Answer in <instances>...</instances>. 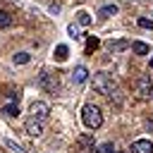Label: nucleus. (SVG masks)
I'll return each instance as SVG.
<instances>
[{
    "label": "nucleus",
    "instance_id": "1",
    "mask_svg": "<svg viewBox=\"0 0 153 153\" xmlns=\"http://www.w3.org/2000/svg\"><path fill=\"white\" fill-rule=\"evenodd\" d=\"M93 91L100 93V96H110V93L115 91V79H112L108 72L93 74Z\"/></svg>",
    "mask_w": 153,
    "mask_h": 153
},
{
    "label": "nucleus",
    "instance_id": "2",
    "mask_svg": "<svg viewBox=\"0 0 153 153\" xmlns=\"http://www.w3.org/2000/svg\"><path fill=\"white\" fill-rule=\"evenodd\" d=\"M81 122L86 129H98L103 124V112L96 108V105H84L81 110Z\"/></svg>",
    "mask_w": 153,
    "mask_h": 153
},
{
    "label": "nucleus",
    "instance_id": "3",
    "mask_svg": "<svg viewBox=\"0 0 153 153\" xmlns=\"http://www.w3.org/2000/svg\"><path fill=\"white\" fill-rule=\"evenodd\" d=\"M24 127H26V134H29V136H41V134H43V127H45V120L29 117Z\"/></svg>",
    "mask_w": 153,
    "mask_h": 153
},
{
    "label": "nucleus",
    "instance_id": "4",
    "mask_svg": "<svg viewBox=\"0 0 153 153\" xmlns=\"http://www.w3.org/2000/svg\"><path fill=\"white\" fill-rule=\"evenodd\" d=\"M136 93L143 96V98L153 93V81H151V76H139V79H136Z\"/></svg>",
    "mask_w": 153,
    "mask_h": 153
},
{
    "label": "nucleus",
    "instance_id": "5",
    "mask_svg": "<svg viewBox=\"0 0 153 153\" xmlns=\"http://www.w3.org/2000/svg\"><path fill=\"white\" fill-rule=\"evenodd\" d=\"M131 153H153V141L151 139H136L131 146H129Z\"/></svg>",
    "mask_w": 153,
    "mask_h": 153
},
{
    "label": "nucleus",
    "instance_id": "6",
    "mask_svg": "<svg viewBox=\"0 0 153 153\" xmlns=\"http://www.w3.org/2000/svg\"><path fill=\"white\" fill-rule=\"evenodd\" d=\"M48 112H50L48 103H43V100H36V103H31V117H38V120H48Z\"/></svg>",
    "mask_w": 153,
    "mask_h": 153
},
{
    "label": "nucleus",
    "instance_id": "7",
    "mask_svg": "<svg viewBox=\"0 0 153 153\" xmlns=\"http://www.w3.org/2000/svg\"><path fill=\"white\" fill-rule=\"evenodd\" d=\"M86 79H88V69H86L84 65L74 67V72H72V81H74V84H84Z\"/></svg>",
    "mask_w": 153,
    "mask_h": 153
},
{
    "label": "nucleus",
    "instance_id": "8",
    "mask_svg": "<svg viewBox=\"0 0 153 153\" xmlns=\"http://www.w3.org/2000/svg\"><path fill=\"white\" fill-rule=\"evenodd\" d=\"M38 81H41V86H43V88H48V91H57V76H55V79H50V74H48V72H43V74L38 76Z\"/></svg>",
    "mask_w": 153,
    "mask_h": 153
},
{
    "label": "nucleus",
    "instance_id": "9",
    "mask_svg": "<svg viewBox=\"0 0 153 153\" xmlns=\"http://www.w3.org/2000/svg\"><path fill=\"white\" fill-rule=\"evenodd\" d=\"M129 45H131L129 41H110V43H108L105 48H108L110 53H122V50H127Z\"/></svg>",
    "mask_w": 153,
    "mask_h": 153
},
{
    "label": "nucleus",
    "instance_id": "10",
    "mask_svg": "<svg viewBox=\"0 0 153 153\" xmlns=\"http://www.w3.org/2000/svg\"><path fill=\"white\" fill-rule=\"evenodd\" d=\"M112 14H117V5H103V7L98 10V17H100V19H108V17H112Z\"/></svg>",
    "mask_w": 153,
    "mask_h": 153
},
{
    "label": "nucleus",
    "instance_id": "11",
    "mask_svg": "<svg viewBox=\"0 0 153 153\" xmlns=\"http://www.w3.org/2000/svg\"><path fill=\"white\" fill-rule=\"evenodd\" d=\"M129 48H131L136 55H148V45H146V43H141V41H134Z\"/></svg>",
    "mask_w": 153,
    "mask_h": 153
},
{
    "label": "nucleus",
    "instance_id": "12",
    "mask_svg": "<svg viewBox=\"0 0 153 153\" xmlns=\"http://www.w3.org/2000/svg\"><path fill=\"white\" fill-rule=\"evenodd\" d=\"M67 55H69V48H67V45H57V48H55V60H57V62H65Z\"/></svg>",
    "mask_w": 153,
    "mask_h": 153
},
{
    "label": "nucleus",
    "instance_id": "13",
    "mask_svg": "<svg viewBox=\"0 0 153 153\" xmlns=\"http://www.w3.org/2000/svg\"><path fill=\"white\" fill-rule=\"evenodd\" d=\"M12 60H14V65H26V62L31 60V55H29L26 50H22V53H14V57H12Z\"/></svg>",
    "mask_w": 153,
    "mask_h": 153
},
{
    "label": "nucleus",
    "instance_id": "14",
    "mask_svg": "<svg viewBox=\"0 0 153 153\" xmlns=\"http://www.w3.org/2000/svg\"><path fill=\"white\" fill-rule=\"evenodd\" d=\"M2 112H5V115H10V117H14V115H19V103L14 100V103H10V105H5V108H2Z\"/></svg>",
    "mask_w": 153,
    "mask_h": 153
},
{
    "label": "nucleus",
    "instance_id": "15",
    "mask_svg": "<svg viewBox=\"0 0 153 153\" xmlns=\"http://www.w3.org/2000/svg\"><path fill=\"white\" fill-rule=\"evenodd\" d=\"M98 45H100V41H98L96 36H88V41H86V53H93Z\"/></svg>",
    "mask_w": 153,
    "mask_h": 153
},
{
    "label": "nucleus",
    "instance_id": "16",
    "mask_svg": "<svg viewBox=\"0 0 153 153\" xmlns=\"http://www.w3.org/2000/svg\"><path fill=\"white\" fill-rule=\"evenodd\" d=\"M7 26H12V17L0 10V29H7Z\"/></svg>",
    "mask_w": 153,
    "mask_h": 153
},
{
    "label": "nucleus",
    "instance_id": "17",
    "mask_svg": "<svg viewBox=\"0 0 153 153\" xmlns=\"http://www.w3.org/2000/svg\"><path fill=\"white\" fill-rule=\"evenodd\" d=\"M76 22H79V26H88L91 24V17L86 12H76Z\"/></svg>",
    "mask_w": 153,
    "mask_h": 153
},
{
    "label": "nucleus",
    "instance_id": "18",
    "mask_svg": "<svg viewBox=\"0 0 153 153\" xmlns=\"http://www.w3.org/2000/svg\"><path fill=\"white\" fill-rule=\"evenodd\" d=\"M112 151H115V146H112V143L108 141V143H103V146H98V151H96V153H112Z\"/></svg>",
    "mask_w": 153,
    "mask_h": 153
},
{
    "label": "nucleus",
    "instance_id": "19",
    "mask_svg": "<svg viewBox=\"0 0 153 153\" xmlns=\"http://www.w3.org/2000/svg\"><path fill=\"white\" fill-rule=\"evenodd\" d=\"M67 31H69V36H72V38H79V24H69V26H67Z\"/></svg>",
    "mask_w": 153,
    "mask_h": 153
},
{
    "label": "nucleus",
    "instance_id": "20",
    "mask_svg": "<svg viewBox=\"0 0 153 153\" xmlns=\"http://www.w3.org/2000/svg\"><path fill=\"white\" fill-rule=\"evenodd\" d=\"M139 26H141V29H153V22L146 19V17H141V19H139Z\"/></svg>",
    "mask_w": 153,
    "mask_h": 153
},
{
    "label": "nucleus",
    "instance_id": "21",
    "mask_svg": "<svg viewBox=\"0 0 153 153\" xmlns=\"http://www.w3.org/2000/svg\"><path fill=\"white\" fill-rule=\"evenodd\" d=\"M5 143H7V146H10V148H12V151H17V153H24V151H22V146H19V143H14V141H10V139H7V141H5Z\"/></svg>",
    "mask_w": 153,
    "mask_h": 153
},
{
    "label": "nucleus",
    "instance_id": "22",
    "mask_svg": "<svg viewBox=\"0 0 153 153\" xmlns=\"http://www.w3.org/2000/svg\"><path fill=\"white\" fill-rule=\"evenodd\" d=\"M151 69H153V57H151Z\"/></svg>",
    "mask_w": 153,
    "mask_h": 153
}]
</instances>
